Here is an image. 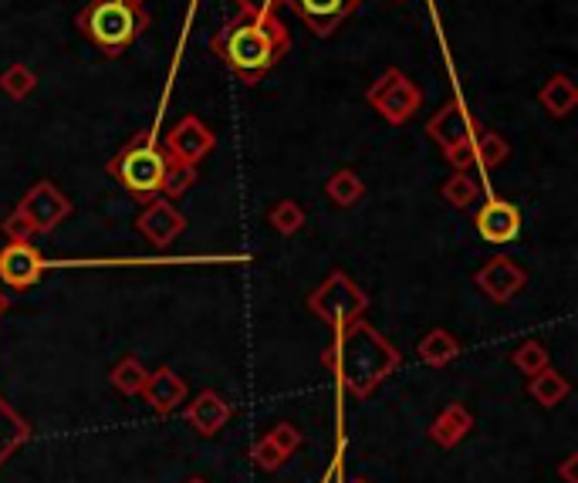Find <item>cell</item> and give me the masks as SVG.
Returning a JSON list of instances; mask_svg holds the SVG:
<instances>
[{"instance_id":"obj_1","label":"cell","mask_w":578,"mask_h":483,"mask_svg":"<svg viewBox=\"0 0 578 483\" xmlns=\"http://www.w3.org/2000/svg\"><path fill=\"white\" fill-rule=\"evenodd\" d=\"M210 51L240 78L243 85H258L261 78L291 51V31L278 11L265 14H237L213 38Z\"/></svg>"},{"instance_id":"obj_2","label":"cell","mask_w":578,"mask_h":483,"mask_svg":"<svg viewBox=\"0 0 578 483\" xmlns=\"http://www.w3.org/2000/svg\"><path fill=\"white\" fill-rule=\"evenodd\" d=\"M321 365L336 372L339 385L362 402L402 365V352L366 318H356L352 325L336 332V342L321 355Z\"/></svg>"},{"instance_id":"obj_3","label":"cell","mask_w":578,"mask_h":483,"mask_svg":"<svg viewBox=\"0 0 578 483\" xmlns=\"http://www.w3.org/2000/svg\"><path fill=\"white\" fill-rule=\"evenodd\" d=\"M81 38L96 44L106 58H119L146 28L149 11L132 0H89V8L74 18Z\"/></svg>"},{"instance_id":"obj_4","label":"cell","mask_w":578,"mask_h":483,"mask_svg":"<svg viewBox=\"0 0 578 483\" xmlns=\"http://www.w3.org/2000/svg\"><path fill=\"white\" fill-rule=\"evenodd\" d=\"M109 177H116L122 183V190L136 200V203H152L159 197V183L162 173H167V152H162L159 139L152 129L132 135L106 167Z\"/></svg>"},{"instance_id":"obj_5","label":"cell","mask_w":578,"mask_h":483,"mask_svg":"<svg viewBox=\"0 0 578 483\" xmlns=\"http://www.w3.org/2000/svg\"><path fill=\"white\" fill-rule=\"evenodd\" d=\"M68 217H71V200L51 180H38L21 197L14 213L4 220V233L8 240H34L41 233L58 230Z\"/></svg>"},{"instance_id":"obj_6","label":"cell","mask_w":578,"mask_h":483,"mask_svg":"<svg viewBox=\"0 0 578 483\" xmlns=\"http://www.w3.org/2000/svg\"><path fill=\"white\" fill-rule=\"evenodd\" d=\"M308 311L315 318H321L332 332H342L346 325H352L356 318H366L369 311V298L366 291L346 274V271H332L311 294H308Z\"/></svg>"},{"instance_id":"obj_7","label":"cell","mask_w":578,"mask_h":483,"mask_svg":"<svg viewBox=\"0 0 578 483\" xmlns=\"http://www.w3.org/2000/svg\"><path fill=\"white\" fill-rule=\"evenodd\" d=\"M366 99L389 125H406L423 105V92L417 89V82H409L399 68H389L379 82H372Z\"/></svg>"},{"instance_id":"obj_8","label":"cell","mask_w":578,"mask_h":483,"mask_svg":"<svg viewBox=\"0 0 578 483\" xmlns=\"http://www.w3.org/2000/svg\"><path fill=\"white\" fill-rule=\"evenodd\" d=\"M474 284H477V291H480L487 301L508 304V301H515V298L528 288V271H525L515 258L498 254V258L484 261V264L474 271Z\"/></svg>"},{"instance_id":"obj_9","label":"cell","mask_w":578,"mask_h":483,"mask_svg":"<svg viewBox=\"0 0 578 483\" xmlns=\"http://www.w3.org/2000/svg\"><path fill=\"white\" fill-rule=\"evenodd\" d=\"M217 135L207 122H200L197 115H183L177 122V129L162 142V152H167L170 163H183V167H197L213 152Z\"/></svg>"},{"instance_id":"obj_10","label":"cell","mask_w":578,"mask_h":483,"mask_svg":"<svg viewBox=\"0 0 578 483\" xmlns=\"http://www.w3.org/2000/svg\"><path fill=\"white\" fill-rule=\"evenodd\" d=\"M44 254L31 244V240H8L0 248V281L11 291H31L44 278Z\"/></svg>"},{"instance_id":"obj_11","label":"cell","mask_w":578,"mask_h":483,"mask_svg":"<svg viewBox=\"0 0 578 483\" xmlns=\"http://www.w3.org/2000/svg\"><path fill=\"white\" fill-rule=\"evenodd\" d=\"M474 230L487 244H511L521 233V210L511 200L501 197H487L484 207L474 217Z\"/></svg>"},{"instance_id":"obj_12","label":"cell","mask_w":578,"mask_h":483,"mask_svg":"<svg viewBox=\"0 0 578 483\" xmlns=\"http://www.w3.org/2000/svg\"><path fill=\"white\" fill-rule=\"evenodd\" d=\"M136 230L149 240L152 248H170L173 240L187 230V217L177 210V203L156 197V200L146 203V210L136 217Z\"/></svg>"},{"instance_id":"obj_13","label":"cell","mask_w":578,"mask_h":483,"mask_svg":"<svg viewBox=\"0 0 578 483\" xmlns=\"http://www.w3.org/2000/svg\"><path fill=\"white\" fill-rule=\"evenodd\" d=\"M281 4H288L308 24L311 34L328 38L342 28V21L362 4V0H281Z\"/></svg>"},{"instance_id":"obj_14","label":"cell","mask_w":578,"mask_h":483,"mask_svg":"<svg viewBox=\"0 0 578 483\" xmlns=\"http://www.w3.org/2000/svg\"><path fill=\"white\" fill-rule=\"evenodd\" d=\"M427 135L440 145V149H454V145H467L477 139V119L464 109L460 99H450L444 109L434 112V119L427 122Z\"/></svg>"},{"instance_id":"obj_15","label":"cell","mask_w":578,"mask_h":483,"mask_svg":"<svg viewBox=\"0 0 578 483\" xmlns=\"http://www.w3.org/2000/svg\"><path fill=\"white\" fill-rule=\"evenodd\" d=\"M298 450H301V433H298V426L278 423L271 433H265V436L251 446V460H255L265 473H278Z\"/></svg>"},{"instance_id":"obj_16","label":"cell","mask_w":578,"mask_h":483,"mask_svg":"<svg viewBox=\"0 0 578 483\" xmlns=\"http://www.w3.org/2000/svg\"><path fill=\"white\" fill-rule=\"evenodd\" d=\"M146 399V406L159 416H167L173 413L177 406H183L187 402V379H180L170 365H162L156 372L146 375V385L139 392Z\"/></svg>"},{"instance_id":"obj_17","label":"cell","mask_w":578,"mask_h":483,"mask_svg":"<svg viewBox=\"0 0 578 483\" xmlns=\"http://www.w3.org/2000/svg\"><path fill=\"white\" fill-rule=\"evenodd\" d=\"M230 416H233V406L230 402L217 392V389H203L190 406L183 410V420L200 433V436H217L227 423H230Z\"/></svg>"},{"instance_id":"obj_18","label":"cell","mask_w":578,"mask_h":483,"mask_svg":"<svg viewBox=\"0 0 578 483\" xmlns=\"http://www.w3.org/2000/svg\"><path fill=\"white\" fill-rule=\"evenodd\" d=\"M470 430H474V413L464 406V402H450V406L434 420L430 440L437 446H444V450H454V446H460L470 436Z\"/></svg>"},{"instance_id":"obj_19","label":"cell","mask_w":578,"mask_h":483,"mask_svg":"<svg viewBox=\"0 0 578 483\" xmlns=\"http://www.w3.org/2000/svg\"><path fill=\"white\" fill-rule=\"evenodd\" d=\"M31 440V423L0 395V466H4Z\"/></svg>"},{"instance_id":"obj_20","label":"cell","mask_w":578,"mask_h":483,"mask_svg":"<svg viewBox=\"0 0 578 483\" xmlns=\"http://www.w3.org/2000/svg\"><path fill=\"white\" fill-rule=\"evenodd\" d=\"M538 102H541V109L551 119H565L578 105V85L571 82L568 74H551L548 82L541 85V92H538Z\"/></svg>"},{"instance_id":"obj_21","label":"cell","mask_w":578,"mask_h":483,"mask_svg":"<svg viewBox=\"0 0 578 483\" xmlns=\"http://www.w3.org/2000/svg\"><path fill=\"white\" fill-rule=\"evenodd\" d=\"M528 379H531L528 382V395L538 402L541 410H555V406H561V402L571 395V382L561 372H555L551 365L541 369V372H535V375H528Z\"/></svg>"},{"instance_id":"obj_22","label":"cell","mask_w":578,"mask_h":483,"mask_svg":"<svg viewBox=\"0 0 578 483\" xmlns=\"http://www.w3.org/2000/svg\"><path fill=\"white\" fill-rule=\"evenodd\" d=\"M417 355H420L423 365H430V369H444V365H450V362L460 355V342H457V335L447 332V329H430V332L420 339Z\"/></svg>"},{"instance_id":"obj_23","label":"cell","mask_w":578,"mask_h":483,"mask_svg":"<svg viewBox=\"0 0 578 483\" xmlns=\"http://www.w3.org/2000/svg\"><path fill=\"white\" fill-rule=\"evenodd\" d=\"M508 155H511V145L501 132H477L474 139V167L480 170H498L508 163Z\"/></svg>"},{"instance_id":"obj_24","label":"cell","mask_w":578,"mask_h":483,"mask_svg":"<svg viewBox=\"0 0 578 483\" xmlns=\"http://www.w3.org/2000/svg\"><path fill=\"white\" fill-rule=\"evenodd\" d=\"M197 183V167H183V163H170L167 159V173H162V183H159V197L162 200H183Z\"/></svg>"},{"instance_id":"obj_25","label":"cell","mask_w":578,"mask_h":483,"mask_svg":"<svg viewBox=\"0 0 578 483\" xmlns=\"http://www.w3.org/2000/svg\"><path fill=\"white\" fill-rule=\"evenodd\" d=\"M325 193H328V200H332L336 207H356L362 197H366V183L352 173V170H339L332 180L325 183Z\"/></svg>"},{"instance_id":"obj_26","label":"cell","mask_w":578,"mask_h":483,"mask_svg":"<svg viewBox=\"0 0 578 483\" xmlns=\"http://www.w3.org/2000/svg\"><path fill=\"white\" fill-rule=\"evenodd\" d=\"M146 365L136 359V355H126V359H119L116 362V369L109 372V379H112V385L122 392V395H139L142 392V385H146Z\"/></svg>"},{"instance_id":"obj_27","label":"cell","mask_w":578,"mask_h":483,"mask_svg":"<svg viewBox=\"0 0 578 483\" xmlns=\"http://www.w3.org/2000/svg\"><path fill=\"white\" fill-rule=\"evenodd\" d=\"M38 89V74L28 64H11L4 74H0V92L14 102H24L28 95H34Z\"/></svg>"},{"instance_id":"obj_28","label":"cell","mask_w":578,"mask_h":483,"mask_svg":"<svg viewBox=\"0 0 578 483\" xmlns=\"http://www.w3.org/2000/svg\"><path fill=\"white\" fill-rule=\"evenodd\" d=\"M511 365H515L518 372H525V375H535V372H541V369L551 365V352L545 349V342H538V339H525L521 345H515V352H511Z\"/></svg>"},{"instance_id":"obj_29","label":"cell","mask_w":578,"mask_h":483,"mask_svg":"<svg viewBox=\"0 0 578 483\" xmlns=\"http://www.w3.org/2000/svg\"><path fill=\"white\" fill-rule=\"evenodd\" d=\"M440 197H444L450 207L467 210V207L480 197V187H477V180H474L470 173H454V177L440 187Z\"/></svg>"},{"instance_id":"obj_30","label":"cell","mask_w":578,"mask_h":483,"mask_svg":"<svg viewBox=\"0 0 578 483\" xmlns=\"http://www.w3.org/2000/svg\"><path fill=\"white\" fill-rule=\"evenodd\" d=\"M268 220H271V227H275L278 233L291 237V233H298V230L305 227V210H301L295 200H281V203L271 207Z\"/></svg>"},{"instance_id":"obj_31","label":"cell","mask_w":578,"mask_h":483,"mask_svg":"<svg viewBox=\"0 0 578 483\" xmlns=\"http://www.w3.org/2000/svg\"><path fill=\"white\" fill-rule=\"evenodd\" d=\"M444 155H447V163L454 167V173H470V167H474V142L444 149Z\"/></svg>"},{"instance_id":"obj_32","label":"cell","mask_w":578,"mask_h":483,"mask_svg":"<svg viewBox=\"0 0 578 483\" xmlns=\"http://www.w3.org/2000/svg\"><path fill=\"white\" fill-rule=\"evenodd\" d=\"M233 4L243 14H265V11H278L281 0H233Z\"/></svg>"},{"instance_id":"obj_33","label":"cell","mask_w":578,"mask_h":483,"mask_svg":"<svg viewBox=\"0 0 578 483\" xmlns=\"http://www.w3.org/2000/svg\"><path fill=\"white\" fill-rule=\"evenodd\" d=\"M575 463H578V456H575V453H568V456H565V463L558 466V476H561L565 483H578V476H575Z\"/></svg>"},{"instance_id":"obj_34","label":"cell","mask_w":578,"mask_h":483,"mask_svg":"<svg viewBox=\"0 0 578 483\" xmlns=\"http://www.w3.org/2000/svg\"><path fill=\"white\" fill-rule=\"evenodd\" d=\"M8 308H11V298H8L4 291H0V314H4Z\"/></svg>"},{"instance_id":"obj_35","label":"cell","mask_w":578,"mask_h":483,"mask_svg":"<svg viewBox=\"0 0 578 483\" xmlns=\"http://www.w3.org/2000/svg\"><path fill=\"white\" fill-rule=\"evenodd\" d=\"M183 483H210V480H203V476H190V480H183Z\"/></svg>"},{"instance_id":"obj_36","label":"cell","mask_w":578,"mask_h":483,"mask_svg":"<svg viewBox=\"0 0 578 483\" xmlns=\"http://www.w3.org/2000/svg\"><path fill=\"white\" fill-rule=\"evenodd\" d=\"M349 483H372V480H366V476H356V480H349Z\"/></svg>"},{"instance_id":"obj_37","label":"cell","mask_w":578,"mask_h":483,"mask_svg":"<svg viewBox=\"0 0 578 483\" xmlns=\"http://www.w3.org/2000/svg\"><path fill=\"white\" fill-rule=\"evenodd\" d=\"M132 4H142V8H146V0H132Z\"/></svg>"},{"instance_id":"obj_38","label":"cell","mask_w":578,"mask_h":483,"mask_svg":"<svg viewBox=\"0 0 578 483\" xmlns=\"http://www.w3.org/2000/svg\"><path fill=\"white\" fill-rule=\"evenodd\" d=\"M392 4H406V0H392Z\"/></svg>"}]
</instances>
